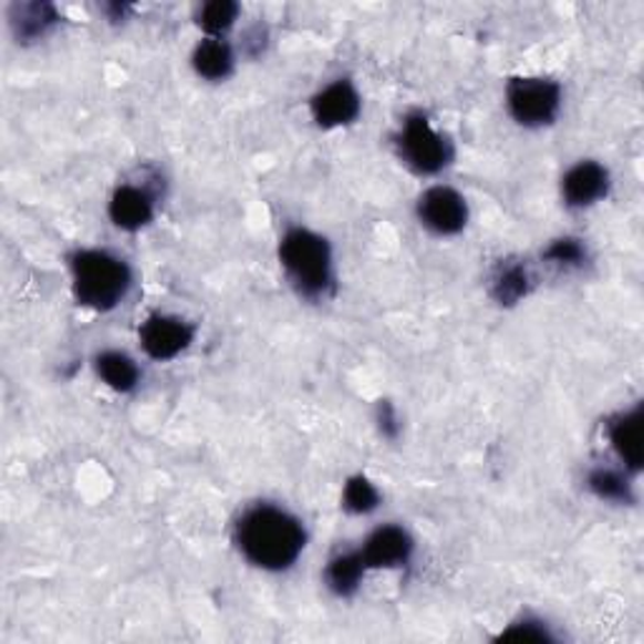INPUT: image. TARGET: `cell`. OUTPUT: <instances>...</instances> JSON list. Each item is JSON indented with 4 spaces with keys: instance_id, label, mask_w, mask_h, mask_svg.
<instances>
[{
    "instance_id": "obj_1",
    "label": "cell",
    "mask_w": 644,
    "mask_h": 644,
    "mask_svg": "<svg viewBox=\"0 0 644 644\" xmlns=\"http://www.w3.org/2000/svg\"><path fill=\"white\" fill-rule=\"evenodd\" d=\"M302 523L278 506H255L237 523V544L247 561L267 572L292 567L305 549Z\"/></svg>"
},
{
    "instance_id": "obj_2",
    "label": "cell",
    "mask_w": 644,
    "mask_h": 644,
    "mask_svg": "<svg viewBox=\"0 0 644 644\" xmlns=\"http://www.w3.org/2000/svg\"><path fill=\"white\" fill-rule=\"evenodd\" d=\"M71 272L79 305L98 312L114 310L132 288L128 264L104 250L76 252L71 257Z\"/></svg>"
},
{
    "instance_id": "obj_3",
    "label": "cell",
    "mask_w": 644,
    "mask_h": 644,
    "mask_svg": "<svg viewBox=\"0 0 644 644\" xmlns=\"http://www.w3.org/2000/svg\"><path fill=\"white\" fill-rule=\"evenodd\" d=\"M280 262L302 294L315 298L333 282V255L325 237L310 229H290L280 242Z\"/></svg>"
},
{
    "instance_id": "obj_4",
    "label": "cell",
    "mask_w": 644,
    "mask_h": 644,
    "mask_svg": "<svg viewBox=\"0 0 644 644\" xmlns=\"http://www.w3.org/2000/svg\"><path fill=\"white\" fill-rule=\"evenodd\" d=\"M506 104L521 126H547L559 114L561 89L549 79H513L506 89Z\"/></svg>"
},
{
    "instance_id": "obj_5",
    "label": "cell",
    "mask_w": 644,
    "mask_h": 644,
    "mask_svg": "<svg viewBox=\"0 0 644 644\" xmlns=\"http://www.w3.org/2000/svg\"><path fill=\"white\" fill-rule=\"evenodd\" d=\"M401 156L413 172L438 174L450 159L448 142L434 132V126L423 114H411L401 132Z\"/></svg>"
},
{
    "instance_id": "obj_6",
    "label": "cell",
    "mask_w": 644,
    "mask_h": 644,
    "mask_svg": "<svg viewBox=\"0 0 644 644\" xmlns=\"http://www.w3.org/2000/svg\"><path fill=\"white\" fill-rule=\"evenodd\" d=\"M418 217L430 232L458 235L468 222L466 199L450 187H434L418 201Z\"/></svg>"
},
{
    "instance_id": "obj_7",
    "label": "cell",
    "mask_w": 644,
    "mask_h": 644,
    "mask_svg": "<svg viewBox=\"0 0 644 644\" xmlns=\"http://www.w3.org/2000/svg\"><path fill=\"white\" fill-rule=\"evenodd\" d=\"M139 337L146 355L154 357V361H172L191 345L195 328L179 318L152 315L142 325Z\"/></svg>"
},
{
    "instance_id": "obj_8",
    "label": "cell",
    "mask_w": 644,
    "mask_h": 644,
    "mask_svg": "<svg viewBox=\"0 0 644 644\" xmlns=\"http://www.w3.org/2000/svg\"><path fill=\"white\" fill-rule=\"evenodd\" d=\"M361 114V96L351 81H335L312 98V118L322 128H335L351 124Z\"/></svg>"
},
{
    "instance_id": "obj_9",
    "label": "cell",
    "mask_w": 644,
    "mask_h": 644,
    "mask_svg": "<svg viewBox=\"0 0 644 644\" xmlns=\"http://www.w3.org/2000/svg\"><path fill=\"white\" fill-rule=\"evenodd\" d=\"M413 554V539L401 527H381L367 537L361 557L367 569L403 567Z\"/></svg>"
},
{
    "instance_id": "obj_10",
    "label": "cell",
    "mask_w": 644,
    "mask_h": 644,
    "mask_svg": "<svg viewBox=\"0 0 644 644\" xmlns=\"http://www.w3.org/2000/svg\"><path fill=\"white\" fill-rule=\"evenodd\" d=\"M569 207H589L600 201L610 191V172L596 162H579L567 172L561 184Z\"/></svg>"
},
{
    "instance_id": "obj_11",
    "label": "cell",
    "mask_w": 644,
    "mask_h": 644,
    "mask_svg": "<svg viewBox=\"0 0 644 644\" xmlns=\"http://www.w3.org/2000/svg\"><path fill=\"white\" fill-rule=\"evenodd\" d=\"M108 217L118 229L126 232H136L152 222L154 217V201L144 189L136 187H118L114 191L112 201H108Z\"/></svg>"
},
{
    "instance_id": "obj_12",
    "label": "cell",
    "mask_w": 644,
    "mask_h": 644,
    "mask_svg": "<svg viewBox=\"0 0 644 644\" xmlns=\"http://www.w3.org/2000/svg\"><path fill=\"white\" fill-rule=\"evenodd\" d=\"M610 440L616 456L627 464L630 471L637 474L642 468V416L640 408L622 413L620 418L610 423Z\"/></svg>"
},
{
    "instance_id": "obj_13",
    "label": "cell",
    "mask_w": 644,
    "mask_h": 644,
    "mask_svg": "<svg viewBox=\"0 0 644 644\" xmlns=\"http://www.w3.org/2000/svg\"><path fill=\"white\" fill-rule=\"evenodd\" d=\"M59 21L56 8L51 3H23L13 6L11 11V25L18 41H35Z\"/></svg>"
},
{
    "instance_id": "obj_14",
    "label": "cell",
    "mask_w": 644,
    "mask_h": 644,
    "mask_svg": "<svg viewBox=\"0 0 644 644\" xmlns=\"http://www.w3.org/2000/svg\"><path fill=\"white\" fill-rule=\"evenodd\" d=\"M529 272L519 262H501L491 278V294L499 305H517L529 294Z\"/></svg>"
},
{
    "instance_id": "obj_15",
    "label": "cell",
    "mask_w": 644,
    "mask_h": 644,
    "mask_svg": "<svg viewBox=\"0 0 644 644\" xmlns=\"http://www.w3.org/2000/svg\"><path fill=\"white\" fill-rule=\"evenodd\" d=\"M191 63H195V71L199 73L201 79L222 81L229 76V73H232L235 56H232V49H229L225 41L209 39V41L197 45Z\"/></svg>"
},
{
    "instance_id": "obj_16",
    "label": "cell",
    "mask_w": 644,
    "mask_h": 644,
    "mask_svg": "<svg viewBox=\"0 0 644 644\" xmlns=\"http://www.w3.org/2000/svg\"><path fill=\"white\" fill-rule=\"evenodd\" d=\"M96 371L101 381L118 393L134 391L136 383H139V367L124 353H101L96 357Z\"/></svg>"
},
{
    "instance_id": "obj_17",
    "label": "cell",
    "mask_w": 644,
    "mask_h": 644,
    "mask_svg": "<svg viewBox=\"0 0 644 644\" xmlns=\"http://www.w3.org/2000/svg\"><path fill=\"white\" fill-rule=\"evenodd\" d=\"M367 567L361 557V551H353V554H340L330 561L325 579L328 586L333 589L337 596H351L357 586H361V579L365 577Z\"/></svg>"
},
{
    "instance_id": "obj_18",
    "label": "cell",
    "mask_w": 644,
    "mask_h": 644,
    "mask_svg": "<svg viewBox=\"0 0 644 644\" xmlns=\"http://www.w3.org/2000/svg\"><path fill=\"white\" fill-rule=\"evenodd\" d=\"M589 489L596 496V499L604 501H616V503H630L632 501V489L627 484V478L610 468H596V471L589 474Z\"/></svg>"
},
{
    "instance_id": "obj_19",
    "label": "cell",
    "mask_w": 644,
    "mask_h": 644,
    "mask_svg": "<svg viewBox=\"0 0 644 644\" xmlns=\"http://www.w3.org/2000/svg\"><path fill=\"white\" fill-rule=\"evenodd\" d=\"M381 501V494L375 486L367 481L365 476H353L351 481L345 484L343 491V506L351 513H371Z\"/></svg>"
},
{
    "instance_id": "obj_20",
    "label": "cell",
    "mask_w": 644,
    "mask_h": 644,
    "mask_svg": "<svg viewBox=\"0 0 644 644\" xmlns=\"http://www.w3.org/2000/svg\"><path fill=\"white\" fill-rule=\"evenodd\" d=\"M239 15V6L232 0H211L199 13V25L211 35L225 33L227 29H232V23Z\"/></svg>"
},
{
    "instance_id": "obj_21",
    "label": "cell",
    "mask_w": 644,
    "mask_h": 644,
    "mask_svg": "<svg viewBox=\"0 0 644 644\" xmlns=\"http://www.w3.org/2000/svg\"><path fill=\"white\" fill-rule=\"evenodd\" d=\"M544 257L549 262L561 264V267H577V264L584 262L586 252H584V247H582V242H579V239L564 237V239H557V242H551Z\"/></svg>"
},
{
    "instance_id": "obj_22",
    "label": "cell",
    "mask_w": 644,
    "mask_h": 644,
    "mask_svg": "<svg viewBox=\"0 0 644 644\" xmlns=\"http://www.w3.org/2000/svg\"><path fill=\"white\" fill-rule=\"evenodd\" d=\"M499 640L506 642H551V632L544 627V624L537 622V620H523L511 624L509 630L499 634Z\"/></svg>"
},
{
    "instance_id": "obj_23",
    "label": "cell",
    "mask_w": 644,
    "mask_h": 644,
    "mask_svg": "<svg viewBox=\"0 0 644 644\" xmlns=\"http://www.w3.org/2000/svg\"><path fill=\"white\" fill-rule=\"evenodd\" d=\"M378 413H381L378 420H381L383 434H385V436H391V438L398 436V420H395V413H393V408H391V403H381Z\"/></svg>"
}]
</instances>
